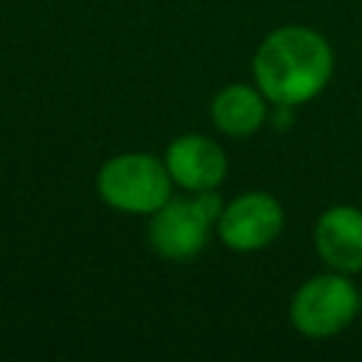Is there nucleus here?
I'll use <instances>...</instances> for the list:
<instances>
[{
  "label": "nucleus",
  "instance_id": "nucleus-1",
  "mask_svg": "<svg viewBox=\"0 0 362 362\" xmlns=\"http://www.w3.org/2000/svg\"><path fill=\"white\" fill-rule=\"evenodd\" d=\"M255 82L260 93L294 107L311 102L334 74V51L328 40L305 25H283L272 31L255 54Z\"/></svg>",
  "mask_w": 362,
  "mask_h": 362
},
{
  "label": "nucleus",
  "instance_id": "nucleus-2",
  "mask_svg": "<svg viewBox=\"0 0 362 362\" xmlns=\"http://www.w3.org/2000/svg\"><path fill=\"white\" fill-rule=\"evenodd\" d=\"M173 175L164 161L150 153H122L102 164L96 189L102 201L119 212L153 215L170 201Z\"/></svg>",
  "mask_w": 362,
  "mask_h": 362
},
{
  "label": "nucleus",
  "instance_id": "nucleus-3",
  "mask_svg": "<svg viewBox=\"0 0 362 362\" xmlns=\"http://www.w3.org/2000/svg\"><path fill=\"white\" fill-rule=\"evenodd\" d=\"M221 198L206 189L198 192L195 201H167L161 209L153 212L150 221V246L167 260H189L195 257L206 240L212 223L221 215Z\"/></svg>",
  "mask_w": 362,
  "mask_h": 362
},
{
  "label": "nucleus",
  "instance_id": "nucleus-4",
  "mask_svg": "<svg viewBox=\"0 0 362 362\" xmlns=\"http://www.w3.org/2000/svg\"><path fill=\"white\" fill-rule=\"evenodd\" d=\"M288 314L300 334L314 339L334 337L359 314V291L342 272L317 274L294 291Z\"/></svg>",
  "mask_w": 362,
  "mask_h": 362
},
{
  "label": "nucleus",
  "instance_id": "nucleus-5",
  "mask_svg": "<svg viewBox=\"0 0 362 362\" xmlns=\"http://www.w3.org/2000/svg\"><path fill=\"white\" fill-rule=\"evenodd\" d=\"M283 232V206L269 192H243L218 215V235L235 252L266 249Z\"/></svg>",
  "mask_w": 362,
  "mask_h": 362
},
{
  "label": "nucleus",
  "instance_id": "nucleus-6",
  "mask_svg": "<svg viewBox=\"0 0 362 362\" xmlns=\"http://www.w3.org/2000/svg\"><path fill=\"white\" fill-rule=\"evenodd\" d=\"M164 164L173 175V181L192 192L215 189L226 175V156L221 144H215L206 136L187 133L170 141Z\"/></svg>",
  "mask_w": 362,
  "mask_h": 362
},
{
  "label": "nucleus",
  "instance_id": "nucleus-7",
  "mask_svg": "<svg viewBox=\"0 0 362 362\" xmlns=\"http://www.w3.org/2000/svg\"><path fill=\"white\" fill-rule=\"evenodd\" d=\"M314 246L334 272H362V212L348 204L325 209L314 226Z\"/></svg>",
  "mask_w": 362,
  "mask_h": 362
},
{
  "label": "nucleus",
  "instance_id": "nucleus-8",
  "mask_svg": "<svg viewBox=\"0 0 362 362\" xmlns=\"http://www.w3.org/2000/svg\"><path fill=\"white\" fill-rule=\"evenodd\" d=\"M212 122L226 136H252L266 122V96L260 88L249 85H226L212 99Z\"/></svg>",
  "mask_w": 362,
  "mask_h": 362
},
{
  "label": "nucleus",
  "instance_id": "nucleus-9",
  "mask_svg": "<svg viewBox=\"0 0 362 362\" xmlns=\"http://www.w3.org/2000/svg\"><path fill=\"white\" fill-rule=\"evenodd\" d=\"M359 311H362V291H359Z\"/></svg>",
  "mask_w": 362,
  "mask_h": 362
}]
</instances>
